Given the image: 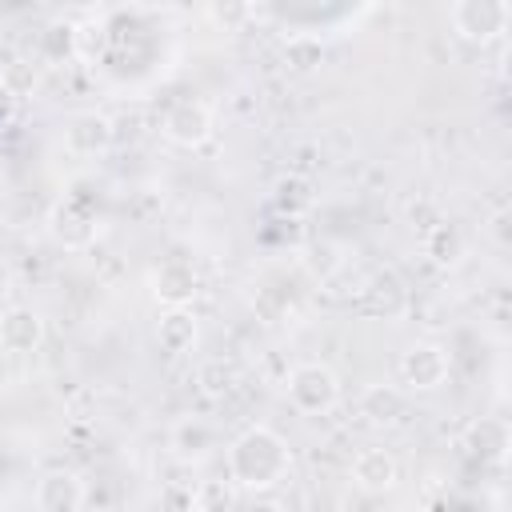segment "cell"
<instances>
[{"instance_id":"cell-13","label":"cell","mask_w":512,"mask_h":512,"mask_svg":"<svg viewBox=\"0 0 512 512\" xmlns=\"http://www.w3.org/2000/svg\"><path fill=\"white\" fill-rule=\"evenodd\" d=\"M172 448L184 460H200V456H208L216 448V428L208 420H200V416H184L172 428Z\"/></svg>"},{"instance_id":"cell-4","label":"cell","mask_w":512,"mask_h":512,"mask_svg":"<svg viewBox=\"0 0 512 512\" xmlns=\"http://www.w3.org/2000/svg\"><path fill=\"white\" fill-rule=\"evenodd\" d=\"M448 368H452V360H448V352L440 348V344H412L404 356H400V380L412 388V392H432V388H440L444 380H448Z\"/></svg>"},{"instance_id":"cell-9","label":"cell","mask_w":512,"mask_h":512,"mask_svg":"<svg viewBox=\"0 0 512 512\" xmlns=\"http://www.w3.org/2000/svg\"><path fill=\"white\" fill-rule=\"evenodd\" d=\"M44 344V320L32 308H8L0 316V348L8 356H28Z\"/></svg>"},{"instance_id":"cell-3","label":"cell","mask_w":512,"mask_h":512,"mask_svg":"<svg viewBox=\"0 0 512 512\" xmlns=\"http://www.w3.org/2000/svg\"><path fill=\"white\" fill-rule=\"evenodd\" d=\"M448 20H452L456 36H464L472 44H488V40L504 36V28L512 20V4L508 0H456L448 8Z\"/></svg>"},{"instance_id":"cell-15","label":"cell","mask_w":512,"mask_h":512,"mask_svg":"<svg viewBox=\"0 0 512 512\" xmlns=\"http://www.w3.org/2000/svg\"><path fill=\"white\" fill-rule=\"evenodd\" d=\"M468 444H472V452H476L480 460L500 464V460L508 456V424H504V420H480V424H472Z\"/></svg>"},{"instance_id":"cell-22","label":"cell","mask_w":512,"mask_h":512,"mask_svg":"<svg viewBox=\"0 0 512 512\" xmlns=\"http://www.w3.org/2000/svg\"><path fill=\"white\" fill-rule=\"evenodd\" d=\"M364 512H388V508H364Z\"/></svg>"},{"instance_id":"cell-6","label":"cell","mask_w":512,"mask_h":512,"mask_svg":"<svg viewBox=\"0 0 512 512\" xmlns=\"http://www.w3.org/2000/svg\"><path fill=\"white\" fill-rule=\"evenodd\" d=\"M196 292H200V280H196V268L188 260L172 256V260L152 268V296L164 308H188Z\"/></svg>"},{"instance_id":"cell-2","label":"cell","mask_w":512,"mask_h":512,"mask_svg":"<svg viewBox=\"0 0 512 512\" xmlns=\"http://www.w3.org/2000/svg\"><path fill=\"white\" fill-rule=\"evenodd\" d=\"M340 400V380L328 364H300L288 376V404L304 416H320L332 412Z\"/></svg>"},{"instance_id":"cell-7","label":"cell","mask_w":512,"mask_h":512,"mask_svg":"<svg viewBox=\"0 0 512 512\" xmlns=\"http://www.w3.org/2000/svg\"><path fill=\"white\" fill-rule=\"evenodd\" d=\"M84 496H88V488L72 468H48L36 480V508L40 512H80Z\"/></svg>"},{"instance_id":"cell-18","label":"cell","mask_w":512,"mask_h":512,"mask_svg":"<svg viewBox=\"0 0 512 512\" xmlns=\"http://www.w3.org/2000/svg\"><path fill=\"white\" fill-rule=\"evenodd\" d=\"M160 504H164V512H196V508H200L196 492H192V488H176V484H168V488L160 492Z\"/></svg>"},{"instance_id":"cell-16","label":"cell","mask_w":512,"mask_h":512,"mask_svg":"<svg viewBox=\"0 0 512 512\" xmlns=\"http://www.w3.org/2000/svg\"><path fill=\"white\" fill-rule=\"evenodd\" d=\"M40 48H44L48 60H64V56L76 52V32L68 24H48L44 36H40Z\"/></svg>"},{"instance_id":"cell-14","label":"cell","mask_w":512,"mask_h":512,"mask_svg":"<svg viewBox=\"0 0 512 512\" xmlns=\"http://www.w3.org/2000/svg\"><path fill=\"white\" fill-rule=\"evenodd\" d=\"M360 412L372 424H396L404 416V392L396 384H368L360 392Z\"/></svg>"},{"instance_id":"cell-8","label":"cell","mask_w":512,"mask_h":512,"mask_svg":"<svg viewBox=\"0 0 512 512\" xmlns=\"http://www.w3.org/2000/svg\"><path fill=\"white\" fill-rule=\"evenodd\" d=\"M112 120L100 112H76L64 124V148L72 156H104L112 148Z\"/></svg>"},{"instance_id":"cell-1","label":"cell","mask_w":512,"mask_h":512,"mask_svg":"<svg viewBox=\"0 0 512 512\" xmlns=\"http://www.w3.org/2000/svg\"><path fill=\"white\" fill-rule=\"evenodd\" d=\"M288 468H292V452L284 436L268 424H252L228 444V476L248 492L276 488L288 476Z\"/></svg>"},{"instance_id":"cell-20","label":"cell","mask_w":512,"mask_h":512,"mask_svg":"<svg viewBox=\"0 0 512 512\" xmlns=\"http://www.w3.org/2000/svg\"><path fill=\"white\" fill-rule=\"evenodd\" d=\"M252 8H212V16L216 20H240V16H248Z\"/></svg>"},{"instance_id":"cell-11","label":"cell","mask_w":512,"mask_h":512,"mask_svg":"<svg viewBox=\"0 0 512 512\" xmlns=\"http://www.w3.org/2000/svg\"><path fill=\"white\" fill-rule=\"evenodd\" d=\"M52 236L64 244V248H88L92 236H96V220L76 204V200H64L52 208Z\"/></svg>"},{"instance_id":"cell-5","label":"cell","mask_w":512,"mask_h":512,"mask_svg":"<svg viewBox=\"0 0 512 512\" xmlns=\"http://www.w3.org/2000/svg\"><path fill=\"white\" fill-rule=\"evenodd\" d=\"M160 132L180 144V148H200L208 136H212V112L200 104V100H176L168 112H164V124Z\"/></svg>"},{"instance_id":"cell-17","label":"cell","mask_w":512,"mask_h":512,"mask_svg":"<svg viewBox=\"0 0 512 512\" xmlns=\"http://www.w3.org/2000/svg\"><path fill=\"white\" fill-rule=\"evenodd\" d=\"M428 252H432V260H440V264L460 260V232L448 228V224H436L432 236H428Z\"/></svg>"},{"instance_id":"cell-10","label":"cell","mask_w":512,"mask_h":512,"mask_svg":"<svg viewBox=\"0 0 512 512\" xmlns=\"http://www.w3.org/2000/svg\"><path fill=\"white\" fill-rule=\"evenodd\" d=\"M396 456L388 448H364L352 460V484L364 492H388L396 484Z\"/></svg>"},{"instance_id":"cell-19","label":"cell","mask_w":512,"mask_h":512,"mask_svg":"<svg viewBox=\"0 0 512 512\" xmlns=\"http://www.w3.org/2000/svg\"><path fill=\"white\" fill-rule=\"evenodd\" d=\"M276 200H280L284 208H296V204L304 208L312 196H308V184H304V180H280V188H276Z\"/></svg>"},{"instance_id":"cell-12","label":"cell","mask_w":512,"mask_h":512,"mask_svg":"<svg viewBox=\"0 0 512 512\" xmlns=\"http://www.w3.org/2000/svg\"><path fill=\"white\" fill-rule=\"evenodd\" d=\"M196 336H200V328H196V316H192L188 308H168V312L160 316V324H156V344H160L168 356L192 352Z\"/></svg>"},{"instance_id":"cell-21","label":"cell","mask_w":512,"mask_h":512,"mask_svg":"<svg viewBox=\"0 0 512 512\" xmlns=\"http://www.w3.org/2000/svg\"><path fill=\"white\" fill-rule=\"evenodd\" d=\"M244 512H276V504H248Z\"/></svg>"}]
</instances>
